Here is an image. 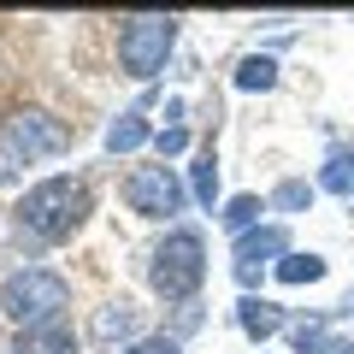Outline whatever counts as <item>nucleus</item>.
<instances>
[{"mask_svg":"<svg viewBox=\"0 0 354 354\" xmlns=\"http://www.w3.org/2000/svg\"><path fill=\"white\" fill-rule=\"evenodd\" d=\"M330 342L337 337H325V325H301L295 330V354H330Z\"/></svg>","mask_w":354,"mask_h":354,"instance_id":"obj_18","label":"nucleus"},{"mask_svg":"<svg viewBox=\"0 0 354 354\" xmlns=\"http://www.w3.org/2000/svg\"><path fill=\"white\" fill-rule=\"evenodd\" d=\"M153 148H160L165 160H171V153H183V148H189V130H183V124H165L160 136H153Z\"/></svg>","mask_w":354,"mask_h":354,"instance_id":"obj_20","label":"nucleus"},{"mask_svg":"<svg viewBox=\"0 0 354 354\" xmlns=\"http://www.w3.org/2000/svg\"><path fill=\"white\" fill-rule=\"evenodd\" d=\"M12 354H77V330L65 325V319H53V325H36V330H18Z\"/></svg>","mask_w":354,"mask_h":354,"instance_id":"obj_8","label":"nucleus"},{"mask_svg":"<svg viewBox=\"0 0 354 354\" xmlns=\"http://www.w3.org/2000/svg\"><path fill=\"white\" fill-rule=\"evenodd\" d=\"M272 83H278V65L266 59V53H248L236 65V88H272Z\"/></svg>","mask_w":354,"mask_h":354,"instance_id":"obj_14","label":"nucleus"},{"mask_svg":"<svg viewBox=\"0 0 354 354\" xmlns=\"http://www.w3.org/2000/svg\"><path fill=\"white\" fill-rule=\"evenodd\" d=\"M278 254H290V230H283V225L242 230V236H236V278H242V290H254V283H260V266L278 260Z\"/></svg>","mask_w":354,"mask_h":354,"instance_id":"obj_7","label":"nucleus"},{"mask_svg":"<svg viewBox=\"0 0 354 354\" xmlns=\"http://www.w3.org/2000/svg\"><path fill=\"white\" fill-rule=\"evenodd\" d=\"M319 189H337V195L354 189V153H330V165L319 171Z\"/></svg>","mask_w":354,"mask_h":354,"instance_id":"obj_16","label":"nucleus"},{"mask_svg":"<svg viewBox=\"0 0 354 354\" xmlns=\"http://www.w3.org/2000/svg\"><path fill=\"white\" fill-rule=\"evenodd\" d=\"M201 278H207V242H201V230H189V225L165 230V242L153 248V260H148L153 295H165V301H195Z\"/></svg>","mask_w":354,"mask_h":354,"instance_id":"obj_3","label":"nucleus"},{"mask_svg":"<svg viewBox=\"0 0 354 354\" xmlns=\"http://www.w3.org/2000/svg\"><path fill=\"white\" fill-rule=\"evenodd\" d=\"M189 195H195L201 207H213V201H218V160H213V148H207L201 160L189 165Z\"/></svg>","mask_w":354,"mask_h":354,"instance_id":"obj_12","label":"nucleus"},{"mask_svg":"<svg viewBox=\"0 0 354 354\" xmlns=\"http://www.w3.org/2000/svg\"><path fill=\"white\" fill-rule=\"evenodd\" d=\"M65 142H71V130L53 113L24 106V113H12L0 124V160L6 165H36V160H48V153H65Z\"/></svg>","mask_w":354,"mask_h":354,"instance_id":"obj_4","label":"nucleus"},{"mask_svg":"<svg viewBox=\"0 0 354 354\" xmlns=\"http://www.w3.org/2000/svg\"><path fill=\"white\" fill-rule=\"evenodd\" d=\"M124 201H130V213H142V218H177L183 201H189V189H183V177H177L171 165H136V171L124 177Z\"/></svg>","mask_w":354,"mask_h":354,"instance_id":"obj_6","label":"nucleus"},{"mask_svg":"<svg viewBox=\"0 0 354 354\" xmlns=\"http://www.w3.org/2000/svg\"><path fill=\"white\" fill-rule=\"evenodd\" d=\"M118 354H183V342L177 337H136L130 348H118Z\"/></svg>","mask_w":354,"mask_h":354,"instance_id":"obj_19","label":"nucleus"},{"mask_svg":"<svg viewBox=\"0 0 354 354\" xmlns=\"http://www.w3.org/2000/svg\"><path fill=\"white\" fill-rule=\"evenodd\" d=\"M236 325L248 330L254 342H266V337H278V330H283V307L278 301H260V295H242V301H236Z\"/></svg>","mask_w":354,"mask_h":354,"instance_id":"obj_9","label":"nucleus"},{"mask_svg":"<svg viewBox=\"0 0 354 354\" xmlns=\"http://www.w3.org/2000/svg\"><path fill=\"white\" fill-rule=\"evenodd\" d=\"M83 218H88L83 177H41L36 189H24V201H18V230H30L36 242H65Z\"/></svg>","mask_w":354,"mask_h":354,"instance_id":"obj_1","label":"nucleus"},{"mask_svg":"<svg viewBox=\"0 0 354 354\" xmlns=\"http://www.w3.org/2000/svg\"><path fill=\"white\" fill-rule=\"evenodd\" d=\"M307 201H313V183H301V177H290V183L272 189V207H278V213H301Z\"/></svg>","mask_w":354,"mask_h":354,"instance_id":"obj_17","label":"nucleus"},{"mask_svg":"<svg viewBox=\"0 0 354 354\" xmlns=\"http://www.w3.org/2000/svg\"><path fill=\"white\" fill-rule=\"evenodd\" d=\"M260 213H266V201H260V195H236V201L225 207V225L242 236V230H254V225H260Z\"/></svg>","mask_w":354,"mask_h":354,"instance_id":"obj_15","label":"nucleus"},{"mask_svg":"<svg viewBox=\"0 0 354 354\" xmlns=\"http://www.w3.org/2000/svg\"><path fill=\"white\" fill-rule=\"evenodd\" d=\"M65 307H71V283L53 266H18V272L0 278V313L18 330L53 325V319H65Z\"/></svg>","mask_w":354,"mask_h":354,"instance_id":"obj_2","label":"nucleus"},{"mask_svg":"<svg viewBox=\"0 0 354 354\" xmlns=\"http://www.w3.org/2000/svg\"><path fill=\"white\" fill-rule=\"evenodd\" d=\"M278 278L283 283H319V278H325V260H319V254H283Z\"/></svg>","mask_w":354,"mask_h":354,"instance_id":"obj_13","label":"nucleus"},{"mask_svg":"<svg viewBox=\"0 0 354 354\" xmlns=\"http://www.w3.org/2000/svg\"><path fill=\"white\" fill-rule=\"evenodd\" d=\"M95 342H136V307H124V301H113V307H101L95 313Z\"/></svg>","mask_w":354,"mask_h":354,"instance_id":"obj_10","label":"nucleus"},{"mask_svg":"<svg viewBox=\"0 0 354 354\" xmlns=\"http://www.w3.org/2000/svg\"><path fill=\"white\" fill-rule=\"evenodd\" d=\"M171 48H177V18H165V12L124 18V30H118V65H124L130 77H153V71H165Z\"/></svg>","mask_w":354,"mask_h":354,"instance_id":"obj_5","label":"nucleus"},{"mask_svg":"<svg viewBox=\"0 0 354 354\" xmlns=\"http://www.w3.org/2000/svg\"><path fill=\"white\" fill-rule=\"evenodd\" d=\"M148 142V124H142V113H118L113 124H106V153H130Z\"/></svg>","mask_w":354,"mask_h":354,"instance_id":"obj_11","label":"nucleus"}]
</instances>
